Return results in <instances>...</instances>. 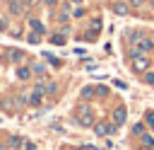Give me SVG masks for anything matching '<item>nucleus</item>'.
I'll use <instances>...</instances> for the list:
<instances>
[{
	"label": "nucleus",
	"instance_id": "18",
	"mask_svg": "<svg viewBox=\"0 0 154 150\" xmlns=\"http://www.w3.org/2000/svg\"><path fill=\"white\" fill-rule=\"evenodd\" d=\"M144 121H147V126L154 131V111H147V116H144Z\"/></svg>",
	"mask_w": 154,
	"mask_h": 150
},
{
	"label": "nucleus",
	"instance_id": "16",
	"mask_svg": "<svg viewBox=\"0 0 154 150\" xmlns=\"http://www.w3.org/2000/svg\"><path fill=\"white\" fill-rule=\"evenodd\" d=\"M51 41H53V44H58V46H63V44H65V34H53V36H51Z\"/></svg>",
	"mask_w": 154,
	"mask_h": 150
},
{
	"label": "nucleus",
	"instance_id": "20",
	"mask_svg": "<svg viewBox=\"0 0 154 150\" xmlns=\"http://www.w3.org/2000/svg\"><path fill=\"white\" fill-rule=\"evenodd\" d=\"M26 39H29V44H38V41H41V34L36 31V34H29Z\"/></svg>",
	"mask_w": 154,
	"mask_h": 150
},
{
	"label": "nucleus",
	"instance_id": "12",
	"mask_svg": "<svg viewBox=\"0 0 154 150\" xmlns=\"http://www.w3.org/2000/svg\"><path fill=\"white\" fill-rule=\"evenodd\" d=\"M29 75H31L29 68H19V70H17V77H19V80H29Z\"/></svg>",
	"mask_w": 154,
	"mask_h": 150
},
{
	"label": "nucleus",
	"instance_id": "35",
	"mask_svg": "<svg viewBox=\"0 0 154 150\" xmlns=\"http://www.w3.org/2000/svg\"><path fill=\"white\" fill-rule=\"evenodd\" d=\"M152 39H154V34H152Z\"/></svg>",
	"mask_w": 154,
	"mask_h": 150
},
{
	"label": "nucleus",
	"instance_id": "24",
	"mask_svg": "<svg viewBox=\"0 0 154 150\" xmlns=\"http://www.w3.org/2000/svg\"><path fill=\"white\" fill-rule=\"evenodd\" d=\"M22 150H36V145L29 143V140H24V143H22Z\"/></svg>",
	"mask_w": 154,
	"mask_h": 150
},
{
	"label": "nucleus",
	"instance_id": "6",
	"mask_svg": "<svg viewBox=\"0 0 154 150\" xmlns=\"http://www.w3.org/2000/svg\"><path fill=\"white\" fill-rule=\"evenodd\" d=\"M125 119H128V114H125V109H113V123L116 126H120V123H125Z\"/></svg>",
	"mask_w": 154,
	"mask_h": 150
},
{
	"label": "nucleus",
	"instance_id": "8",
	"mask_svg": "<svg viewBox=\"0 0 154 150\" xmlns=\"http://www.w3.org/2000/svg\"><path fill=\"white\" fill-rule=\"evenodd\" d=\"M82 99H91L94 94H96V87H91V85H87V87H82Z\"/></svg>",
	"mask_w": 154,
	"mask_h": 150
},
{
	"label": "nucleus",
	"instance_id": "23",
	"mask_svg": "<svg viewBox=\"0 0 154 150\" xmlns=\"http://www.w3.org/2000/svg\"><path fill=\"white\" fill-rule=\"evenodd\" d=\"M132 131H135L137 135H142V133H144V123H135V128H132Z\"/></svg>",
	"mask_w": 154,
	"mask_h": 150
},
{
	"label": "nucleus",
	"instance_id": "3",
	"mask_svg": "<svg viewBox=\"0 0 154 150\" xmlns=\"http://www.w3.org/2000/svg\"><path fill=\"white\" fill-rule=\"evenodd\" d=\"M149 51H154V39H152V36H142V39L135 44V48L130 51V56H137V53H149Z\"/></svg>",
	"mask_w": 154,
	"mask_h": 150
},
{
	"label": "nucleus",
	"instance_id": "15",
	"mask_svg": "<svg viewBox=\"0 0 154 150\" xmlns=\"http://www.w3.org/2000/svg\"><path fill=\"white\" fill-rule=\"evenodd\" d=\"M142 80H144L147 85H154V70H147V73H142Z\"/></svg>",
	"mask_w": 154,
	"mask_h": 150
},
{
	"label": "nucleus",
	"instance_id": "31",
	"mask_svg": "<svg viewBox=\"0 0 154 150\" xmlns=\"http://www.w3.org/2000/svg\"><path fill=\"white\" fill-rule=\"evenodd\" d=\"M70 2H72V5H79V2H82V0H70Z\"/></svg>",
	"mask_w": 154,
	"mask_h": 150
},
{
	"label": "nucleus",
	"instance_id": "9",
	"mask_svg": "<svg viewBox=\"0 0 154 150\" xmlns=\"http://www.w3.org/2000/svg\"><path fill=\"white\" fill-rule=\"evenodd\" d=\"M26 102H29L31 106H38V104H41V92H36V90H34V92L26 97Z\"/></svg>",
	"mask_w": 154,
	"mask_h": 150
},
{
	"label": "nucleus",
	"instance_id": "1",
	"mask_svg": "<svg viewBox=\"0 0 154 150\" xmlns=\"http://www.w3.org/2000/svg\"><path fill=\"white\" fill-rule=\"evenodd\" d=\"M149 65H152V60H149V56H147V53L130 56V68H132V73H147V70H149Z\"/></svg>",
	"mask_w": 154,
	"mask_h": 150
},
{
	"label": "nucleus",
	"instance_id": "28",
	"mask_svg": "<svg viewBox=\"0 0 154 150\" xmlns=\"http://www.w3.org/2000/svg\"><path fill=\"white\" fill-rule=\"evenodd\" d=\"M55 2H58V0H46V5H55Z\"/></svg>",
	"mask_w": 154,
	"mask_h": 150
},
{
	"label": "nucleus",
	"instance_id": "25",
	"mask_svg": "<svg viewBox=\"0 0 154 150\" xmlns=\"http://www.w3.org/2000/svg\"><path fill=\"white\" fill-rule=\"evenodd\" d=\"M34 73H38V75H43V73H46V68H43L41 63H36V65H34Z\"/></svg>",
	"mask_w": 154,
	"mask_h": 150
},
{
	"label": "nucleus",
	"instance_id": "26",
	"mask_svg": "<svg viewBox=\"0 0 154 150\" xmlns=\"http://www.w3.org/2000/svg\"><path fill=\"white\" fill-rule=\"evenodd\" d=\"M55 90H58L55 82H48V85H46V94H48V92H55Z\"/></svg>",
	"mask_w": 154,
	"mask_h": 150
},
{
	"label": "nucleus",
	"instance_id": "19",
	"mask_svg": "<svg viewBox=\"0 0 154 150\" xmlns=\"http://www.w3.org/2000/svg\"><path fill=\"white\" fill-rule=\"evenodd\" d=\"M72 15H75V17H84V15H87V10H84V7H79V5H77V7H75V10H72Z\"/></svg>",
	"mask_w": 154,
	"mask_h": 150
},
{
	"label": "nucleus",
	"instance_id": "21",
	"mask_svg": "<svg viewBox=\"0 0 154 150\" xmlns=\"http://www.w3.org/2000/svg\"><path fill=\"white\" fill-rule=\"evenodd\" d=\"M96 94H99V97H106V94H108V90H106L103 85H96Z\"/></svg>",
	"mask_w": 154,
	"mask_h": 150
},
{
	"label": "nucleus",
	"instance_id": "13",
	"mask_svg": "<svg viewBox=\"0 0 154 150\" xmlns=\"http://www.w3.org/2000/svg\"><path fill=\"white\" fill-rule=\"evenodd\" d=\"M22 143H24V140H22V138H19V135H12V138H10V143H7V145H10V148H22Z\"/></svg>",
	"mask_w": 154,
	"mask_h": 150
},
{
	"label": "nucleus",
	"instance_id": "27",
	"mask_svg": "<svg viewBox=\"0 0 154 150\" xmlns=\"http://www.w3.org/2000/svg\"><path fill=\"white\" fill-rule=\"evenodd\" d=\"M130 2V7H142L144 5V0H128Z\"/></svg>",
	"mask_w": 154,
	"mask_h": 150
},
{
	"label": "nucleus",
	"instance_id": "10",
	"mask_svg": "<svg viewBox=\"0 0 154 150\" xmlns=\"http://www.w3.org/2000/svg\"><path fill=\"white\" fill-rule=\"evenodd\" d=\"M10 12H12V15H22V2L12 0V2H10Z\"/></svg>",
	"mask_w": 154,
	"mask_h": 150
},
{
	"label": "nucleus",
	"instance_id": "11",
	"mask_svg": "<svg viewBox=\"0 0 154 150\" xmlns=\"http://www.w3.org/2000/svg\"><path fill=\"white\" fill-rule=\"evenodd\" d=\"M29 27H31V29H34V31H38V34H41V31H43V24H41V22H38V19H29Z\"/></svg>",
	"mask_w": 154,
	"mask_h": 150
},
{
	"label": "nucleus",
	"instance_id": "30",
	"mask_svg": "<svg viewBox=\"0 0 154 150\" xmlns=\"http://www.w3.org/2000/svg\"><path fill=\"white\" fill-rule=\"evenodd\" d=\"M2 29H5V22H2V19H0V31H2Z\"/></svg>",
	"mask_w": 154,
	"mask_h": 150
},
{
	"label": "nucleus",
	"instance_id": "29",
	"mask_svg": "<svg viewBox=\"0 0 154 150\" xmlns=\"http://www.w3.org/2000/svg\"><path fill=\"white\" fill-rule=\"evenodd\" d=\"M75 150H89V145H82V148H75Z\"/></svg>",
	"mask_w": 154,
	"mask_h": 150
},
{
	"label": "nucleus",
	"instance_id": "5",
	"mask_svg": "<svg viewBox=\"0 0 154 150\" xmlns=\"http://www.w3.org/2000/svg\"><path fill=\"white\" fill-rule=\"evenodd\" d=\"M94 133H96V135H111V133H116V123H106V121H101V123L94 126Z\"/></svg>",
	"mask_w": 154,
	"mask_h": 150
},
{
	"label": "nucleus",
	"instance_id": "17",
	"mask_svg": "<svg viewBox=\"0 0 154 150\" xmlns=\"http://www.w3.org/2000/svg\"><path fill=\"white\" fill-rule=\"evenodd\" d=\"M22 56H24V53H22V51H17V48H12V53H10V58H12L14 63H19V60H22Z\"/></svg>",
	"mask_w": 154,
	"mask_h": 150
},
{
	"label": "nucleus",
	"instance_id": "32",
	"mask_svg": "<svg viewBox=\"0 0 154 150\" xmlns=\"http://www.w3.org/2000/svg\"><path fill=\"white\" fill-rule=\"evenodd\" d=\"M0 150H5V145H0Z\"/></svg>",
	"mask_w": 154,
	"mask_h": 150
},
{
	"label": "nucleus",
	"instance_id": "2",
	"mask_svg": "<svg viewBox=\"0 0 154 150\" xmlns=\"http://www.w3.org/2000/svg\"><path fill=\"white\" fill-rule=\"evenodd\" d=\"M75 119H77V123H79V126H94V114H91V109H89V106H77Z\"/></svg>",
	"mask_w": 154,
	"mask_h": 150
},
{
	"label": "nucleus",
	"instance_id": "7",
	"mask_svg": "<svg viewBox=\"0 0 154 150\" xmlns=\"http://www.w3.org/2000/svg\"><path fill=\"white\" fill-rule=\"evenodd\" d=\"M142 36H144V31H140V29H130L128 31V41H132V44H137Z\"/></svg>",
	"mask_w": 154,
	"mask_h": 150
},
{
	"label": "nucleus",
	"instance_id": "14",
	"mask_svg": "<svg viewBox=\"0 0 154 150\" xmlns=\"http://www.w3.org/2000/svg\"><path fill=\"white\" fill-rule=\"evenodd\" d=\"M142 143H144L147 148H154V135H149V133H142Z\"/></svg>",
	"mask_w": 154,
	"mask_h": 150
},
{
	"label": "nucleus",
	"instance_id": "34",
	"mask_svg": "<svg viewBox=\"0 0 154 150\" xmlns=\"http://www.w3.org/2000/svg\"><path fill=\"white\" fill-rule=\"evenodd\" d=\"M140 150H144V148H140Z\"/></svg>",
	"mask_w": 154,
	"mask_h": 150
},
{
	"label": "nucleus",
	"instance_id": "22",
	"mask_svg": "<svg viewBox=\"0 0 154 150\" xmlns=\"http://www.w3.org/2000/svg\"><path fill=\"white\" fill-rule=\"evenodd\" d=\"M91 29H94V31H99V29H101V19H99V17H96V19H91Z\"/></svg>",
	"mask_w": 154,
	"mask_h": 150
},
{
	"label": "nucleus",
	"instance_id": "33",
	"mask_svg": "<svg viewBox=\"0 0 154 150\" xmlns=\"http://www.w3.org/2000/svg\"><path fill=\"white\" fill-rule=\"evenodd\" d=\"M152 10H154V2H152Z\"/></svg>",
	"mask_w": 154,
	"mask_h": 150
},
{
	"label": "nucleus",
	"instance_id": "4",
	"mask_svg": "<svg viewBox=\"0 0 154 150\" xmlns=\"http://www.w3.org/2000/svg\"><path fill=\"white\" fill-rule=\"evenodd\" d=\"M111 10L118 15V17H128L130 15V2H123V0H116L113 5H111Z\"/></svg>",
	"mask_w": 154,
	"mask_h": 150
}]
</instances>
